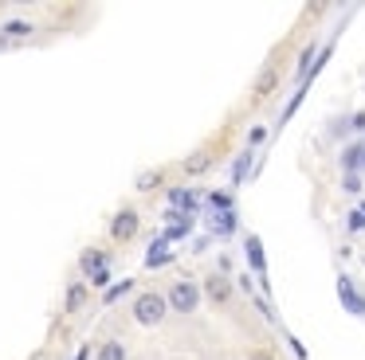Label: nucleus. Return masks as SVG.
<instances>
[{
    "label": "nucleus",
    "mask_w": 365,
    "mask_h": 360,
    "mask_svg": "<svg viewBox=\"0 0 365 360\" xmlns=\"http://www.w3.org/2000/svg\"><path fill=\"white\" fill-rule=\"evenodd\" d=\"M91 356V349H79V356H75V360H87Z\"/></svg>",
    "instance_id": "obj_27"
},
{
    "label": "nucleus",
    "mask_w": 365,
    "mask_h": 360,
    "mask_svg": "<svg viewBox=\"0 0 365 360\" xmlns=\"http://www.w3.org/2000/svg\"><path fill=\"white\" fill-rule=\"evenodd\" d=\"M346 227H349V231H354V235H361V231H365V211H361V208H357V211H349Z\"/></svg>",
    "instance_id": "obj_21"
},
{
    "label": "nucleus",
    "mask_w": 365,
    "mask_h": 360,
    "mask_svg": "<svg viewBox=\"0 0 365 360\" xmlns=\"http://www.w3.org/2000/svg\"><path fill=\"white\" fill-rule=\"evenodd\" d=\"M338 297L341 305H346L354 317H365V294L354 286V278H346V274H338Z\"/></svg>",
    "instance_id": "obj_4"
},
{
    "label": "nucleus",
    "mask_w": 365,
    "mask_h": 360,
    "mask_svg": "<svg viewBox=\"0 0 365 360\" xmlns=\"http://www.w3.org/2000/svg\"><path fill=\"white\" fill-rule=\"evenodd\" d=\"M208 227H212V235H232L236 231V211H212Z\"/></svg>",
    "instance_id": "obj_15"
},
{
    "label": "nucleus",
    "mask_w": 365,
    "mask_h": 360,
    "mask_svg": "<svg viewBox=\"0 0 365 360\" xmlns=\"http://www.w3.org/2000/svg\"><path fill=\"white\" fill-rule=\"evenodd\" d=\"M0 31H4L9 39H28V36L36 31V23L24 20V16H16V20H4V23H0Z\"/></svg>",
    "instance_id": "obj_14"
},
{
    "label": "nucleus",
    "mask_w": 365,
    "mask_h": 360,
    "mask_svg": "<svg viewBox=\"0 0 365 360\" xmlns=\"http://www.w3.org/2000/svg\"><path fill=\"white\" fill-rule=\"evenodd\" d=\"M361 169H365V161H361Z\"/></svg>",
    "instance_id": "obj_31"
},
{
    "label": "nucleus",
    "mask_w": 365,
    "mask_h": 360,
    "mask_svg": "<svg viewBox=\"0 0 365 360\" xmlns=\"http://www.w3.org/2000/svg\"><path fill=\"white\" fill-rule=\"evenodd\" d=\"M349 125H354V129H365V110H361V114L349 117Z\"/></svg>",
    "instance_id": "obj_26"
},
{
    "label": "nucleus",
    "mask_w": 365,
    "mask_h": 360,
    "mask_svg": "<svg viewBox=\"0 0 365 360\" xmlns=\"http://www.w3.org/2000/svg\"><path fill=\"white\" fill-rule=\"evenodd\" d=\"M79 270H83V278H95L98 270H110V255L106 250H83L79 255Z\"/></svg>",
    "instance_id": "obj_5"
},
{
    "label": "nucleus",
    "mask_w": 365,
    "mask_h": 360,
    "mask_svg": "<svg viewBox=\"0 0 365 360\" xmlns=\"http://www.w3.org/2000/svg\"><path fill=\"white\" fill-rule=\"evenodd\" d=\"M161 184H165V172L161 169H145V172H138V180H134L138 192H153V188H161Z\"/></svg>",
    "instance_id": "obj_16"
},
{
    "label": "nucleus",
    "mask_w": 365,
    "mask_h": 360,
    "mask_svg": "<svg viewBox=\"0 0 365 360\" xmlns=\"http://www.w3.org/2000/svg\"><path fill=\"white\" fill-rule=\"evenodd\" d=\"M169 258H173V250H169V239L165 235H158V239L150 243V250H145V266L150 270H158V266H165Z\"/></svg>",
    "instance_id": "obj_10"
},
{
    "label": "nucleus",
    "mask_w": 365,
    "mask_h": 360,
    "mask_svg": "<svg viewBox=\"0 0 365 360\" xmlns=\"http://www.w3.org/2000/svg\"><path fill=\"white\" fill-rule=\"evenodd\" d=\"M244 255H247V263H252V270L259 274V282L267 278V255H263L259 235H247V239H244Z\"/></svg>",
    "instance_id": "obj_6"
},
{
    "label": "nucleus",
    "mask_w": 365,
    "mask_h": 360,
    "mask_svg": "<svg viewBox=\"0 0 365 360\" xmlns=\"http://www.w3.org/2000/svg\"><path fill=\"white\" fill-rule=\"evenodd\" d=\"M361 211H365V200H361Z\"/></svg>",
    "instance_id": "obj_30"
},
{
    "label": "nucleus",
    "mask_w": 365,
    "mask_h": 360,
    "mask_svg": "<svg viewBox=\"0 0 365 360\" xmlns=\"http://www.w3.org/2000/svg\"><path fill=\"white\" fill-rule=\"evenodd\" d=\"M247 360H275V352H267V349H255Z\"/></svg>",
    "instance_id": "obj_25"
},
{
    "label": "nucleus",
    "mask_w": 365,
    "mask_h": 360,
    "mask_svg": "<svg viewBox=\"0 0 365 360\" xmlns=\"http://www.w3.org/2000/svg\"><path fill=\"white\" fill-rule=\"evenodd\" d=\"M95 360H126V341H118V337H114V341H103Z\"/></svg>",
    "instance_id": "obj_18"
},
{
    "label": "nucleus",
    "mask_w": 365,
    "mask_h": 360,
    "mask_svg": "<svg viewBox=\"0 0 365 360\" xmlns=\"http://www.w3.org/2000/svg\"><path fill=\"white\" fill-rule=\"evenodd\" d=\"M263 141H267V129H263V125H255L252 133H247V149H255V145H263Z\"/></svg>",
    "instance_id": "obj_23"
},
{
    "label": "nucleus",
    "mask_w": 365,
    "mask_h": 360,
    "mask_svg": "<svg viewBox=\"0 0 365 360\" xmlns=\"http://www.w3.org/2000/svg\"><path fill=\"white\" fill-rule=\"evenodd\" d=\"M83 305H87V282H71L67 294H63V309L67 313H79Z\"/></svg>",
    "instance_id": "obj_11"
},
{
    "label": "nucleus",
    "mask_w": 365,
    "mask_h": 360,
    "mask_svg": "<svg viewBox=\"0 0 365 360\" xmlns=\"http://www.w3.org/2000/svg\"><path fill=\"white\" fill-rule=\"evenodd\" d=\"M4 43H9V36H4V31H0V47H4Z\"/></svg>",
    "instance_id": "obj_28"
},
{
    "label": "nucleus",
    "mask_w": 365,
    "mask_h": 360,
    "mask_svg": "<svg viewBox=\"0 0 365 360\" xmlns=\"http://www.w3.org/2000/svg\"><path fill=\"white\" fill-rule=\"evenodd\" d=\"M275 86H279V70L275 67H263L259 78H255V98H271Z\"/></svg>",
    "instance_id": "obj_13"
},
{
    "label": "nucleus",
    "mask_w": 365,
    "mask_h": 360,
    "mask_svg": "<svg viewBox=\"0 0 365 360\" xmlns=\"http://www.w3.org/2000/svg\"><path fill=\"white\" fill-rule=\"evenodd\" d=\"M205 294L212 297L216 305H228V297H232V282L224 278V274H208V278H205Z\"/></svg>",
    "instance_id": "obj_9"
},
{
    "label": "nucleus",
    "mask_w": 365,
    "mask_h": 360,
    "mask_svg": "<svg viewBox=\"0 0 365 360\" xmlns=\"http://www.w3.org/2000/svg\"><path fill=\"white\" fill-rule=\"evenodd\" d=\"M130 290H134V278H122V282H114V286H110V290H106V294H103V305H114V302H118V297H126Z\"/></svg>",
    "instance_id": "obj_19"
},
{
    "label": "nucleus",
    "mask_w": 365,
    "mask_h": 360,
    "mask_svg": "<svg viewBox=\"0 0 365 360\" xmlns=\"http://www.w3.org/2000/svg\"><path fill=\"white\" fill-rule=\"evenodd\" d=\"M208 203H212V211H236L232 208V192H208Z\"/></svg>",
    "instance_id": "obj_20"
},
{
    "label": "nucleus",
    "mask_w": 365,
    "mask_h": 360,
    "mask_svg": "<svg viewBox=\"0 0 365 360\" xmlns=\"http://www.w3.org/2000/svg\"><path fill=\"white\" fill-rule=\"evenodd\" d=\"M341 188H346V192H361V176H357V172H346V176H341Z\"/></svg>",
    "instance_id": "obj_22"
},
{
    "label": "nucleus",
    "mask_w": 365,
    "mask_h": 360,
    "mask_svg": "<svg viewBox=\"0 0 365 360\" xmlns=\"http://www.w3.org/2000/svg\"><path fill=\"white\" fill-rule=\"evenodd\" d=\"M106 282H110V270H98V274H95V278H91V282H87V286H95V290H103V286H106Z\"/></svg>",
    "instance_id": "obj_24"
},
{
    "label": "nucleus",
    "mask_w": 365,
    "mask_h": 360,
    "mask_svg": "<svg viewBox=\"0 0 365 360\" xmlns=\"http://www.w3.org/2000/svg\"><path fill=\"white\" fill-rule=\"evenodd\" d=\"M165 297H169V309L173 313H197V305H200V286L192 278H177L173 286L165 290Z\"/></svg>",
    "instance_id": "obj_2"
},
{
    "label": "nucleus",
    "mask_w": 365,
    "mask_h": 360,
    "mask_svg": "<svg viewBox=\"0 0 365 360\" xmlns=\"http://www.w3.org/2000/svg\"><path fill=\"white\" fill-rule=\"evenodd\" d=\"M138 231H142V216H138L134 208H122L118 216L110 219V239L114 243H130Z\"/></svg>",
    "instance_id": "obj_3"
},
{
    "label": "nucleus",
    "mask_w": 365,
    "mask_h": 360,
    "mask_svg": "<svg viewBox=\"0 0 365 360\" xmlns=\"http://www.w3.org/2000/svg\"><path fill=\"white\" fill-rule=\"evenodd\" d=\"M130 313H134V321L138 325H145V329H158L161 321L169 317V297L165 294H158V290H142V294L134 297V305H130Z\"/></svg>",
    "instance_id": "obj_1"
},
{
    "label": "nucleus",
    "mask_w": 365,
    "mask_h": 360,
    "mask_svg": "<svg viewBox=\"0 0 365 360\" xmlns=\"http://www.w3.org/2000/svg\"><path fill=\"white\" fill-rule=\"evenodd\" d=\"M32 360H48V356H32Z\"/></svg>",
    "instance_id": "obj_29"
},
{
    "label": "nucleus",
    "mask_w": 365,
    "mask_h": 360,
    "mask_svg": "<svg viewBox=\"0 0 365 360\" xmlns=\"http://www.w3.org/2000/svg\"><path fill=\"white\" fill-rule=\"evenodd\" d=\"M361 161H365V145H346V149H341V169H346V172H357V169H361Z\"/></svg>",
    "instance_id": "obj_17"
},
{
    "label": "nucleus",
    "mask_w": 365,
    "mask_h": 360,
    "mask_svg": "<svg viewBox=\"0 0 365 360\" xmlns=\"http://www.w3.org/2000/svg\"><path fill=\"white\" fill-rule=\"evenodd\" d=\"M197 203H200V196L192 192V188H169V208H173V211L197 216Z\"/></svg>",
    "instance_id": "obj_7"
},
{
    "label": "nucleus",
    "mask_w": 365,
    "mask_h": 360,
    "mask_svg": "<svg viewBox=\"0 0 365 360\" xmlns=\"http://www.w3.org/2000/svg\"><path fill=\"white\" fill-rule=\"evenodd\" d=\"M252 157H255V149L236 153V161H232V188H240L247 180V172H252Z\"/></svg>",
    "instance_id": "obj_12"
},
{
    "label": "nucleus",
    "mask_w": 365,
    "mask_h": 360,
    "mask_svg": "<svg viewBox=\"0 0 365 360\" xmlns=\"http://www.w3.org/2000/svg\"><path fill=\"white\" fill-rule=\"evenodd\" d=\"M212 161H216V157L208 153V149H197V153H189L181 161V169H185V176H205V172L212 169Z\"/></svg>",
    "instance_id": "obj_8"
}]
</instances>
